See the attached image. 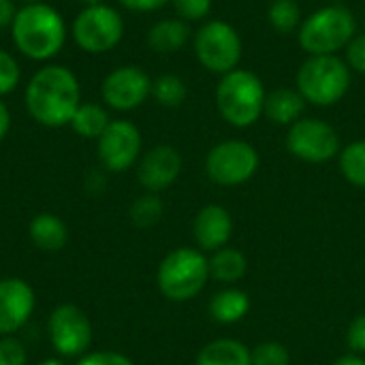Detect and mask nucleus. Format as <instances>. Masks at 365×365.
<instances>
[{
	"label": "nucleus",
	"instance_id": "obj_1",
	"mask_svg": "<svg viewBox=\"0 0 365 365\" xmlns=\"http://www.w3.org/2000/svg\"><path fill=\"white\" fill-rule=\"evenodd\" d=\"M26 109L43 126L60 128L71 124L81 105V90L75 73L60 64L38 68L24 92Z\"/></svg>",
	"mask_w": 365,
	"mask_h": 365
},
{
	"label": "nucleus",
	"instance_id": "obj_2",
	"mask_svg": "<svg viewBox=\"0 0 365 365\" xmlns=\"http://www.w3.org/2000/svg\"><path fill=\"white\" fill-rule=\"evenodd\" d=\"M11 38L19 53L45 62L60 53L66 43L64 17L47 2H32L17 9L11 24Z\"/></svg>",
	"mask_w": 365,
	"mask_h": 365
},
{
	"label": "nucleus",
	"instance_id": "obj_3",
	"mask_svg": "<svg viewBox=\"0 0 365 365\" xmlns=\"http://www.w3.org/2000/svg\"><path fill=\"white\" fill-rule=\"evenodd\" d=\"M265 96L267 92L259 75L246 68H235L220 77L216 88V107L227 124L248 128L263 115Z\"/></svg>",
	"mask_w": 365,
	"mask_h": 365
},
{
	"label": "nucleus",
	"instance_id": "obj_4",
	"mask_svg": "<svg viewBox=\"0 0 365 365\" xmlns=\"http://www.w3.org/2000/svg\"><path fill=\"white\" fill-rule=\"evenodd\" d=\"M357 34V19L344 4H327L299 26V45L308 56H336Z\"/></svg>",
	"mask_w": 365,
	"mask_h": 365
},
{
	"label": "nucleus",
	"instance_id": "obj_5",
	"mask_svg": "<svg viewBox=\"0 0 365 365\" xmlns=\"http://www.w3.org/2000/svg\"><path fill=\"white\" fill-rule=\"evenodd\" d=\"M297 92L314 107H331L342 101L351 88V68L338 56H308L299 66Z\"/></svg>",
	"mask_w": 365,
	"mask_h": 365
},
{
	"label": "nucleus",
	"instance_id": "obj_6",
	"mask_svg": "<svg viewBox=\"0 0 365 365\" xmlns=\"http://www.w3.org/2000/svg\"><path fill=\"white\" fill-rule=\"evenodd\" d=\"M210 278V259L197 248L169 252L156 274L160 293L171 302H190L205 289Z\"/></svg>",
	"mask_w": 365,
	"mask_h": 365
},
{
	"label": "nucleus",
	"instance_id": "obj_7",
	"mask_svg": "<svg viewBox=\"0 0 365 365\" xmlns=\"http://www.w3.org/2000/svg\"><path fill=\"white\" fill-rule=\"evenodd\" d=\"M192 47L201 66L220 77L237 68L244 51L240 32L222 19L205 21L195 32Z\"/></svg>",
	"mask_w": 365,
	"mask_h": 365
},
{
	"label": "nucleus",
	"instance_id": "obj_8",
	"mask_svg": "<svg viewBox=\"0 0 365 365\" xmlns=\"http://www.w3.org/2000/svg\"><path fill=\"white\" fill-rule=\"evenodd\" d=\"M261 158L255 145L242 139H227L216 143L205 156L207 178L225 188L242 186L259 171Z\"/></svg>",
	"mask_w": 365,
	"mask_h": 365
},
{
	"label": "nucleus",
	"instance_id": "obj_9",
	"mask_svg": "<svg viewBox=\"0 0 365 365\" xmlns=\"http://www.w3.org/2000/svg\"><path fill=\"white\" fill-rule=\"evenodd\" d=\"M73 38L86 53L111 51L124 36V19L109 4L83 6L73 21Z\"/></svg>",
	"mask_w": 365,
	"mask_h": 365
},
{
	"label": "nucleus",
	"instance_id": "obj_10",
	"mask_svg": "<svg viewBox=\"0 0 365 365\" xmlns=\"http://www.w3.org/2000/svg\"><path fill=\"white\" fill-rule=\"evenodd\" d=\"M287 150L310 165L329 163L340 154V135L338 130L319 118H299L289 126Z\"/></svg>",
	"mask_w": 365,
	"mask_h": 365
},
{
	"label": "nucleus",
	"instance_id": "obj_11",
	"mask_svg": "<svg viewBox=\"0 0 365 365\" xmlns=\"http://www.w3.org/2000/svg\"><path fill=\"white\" fill-rule=\"evenodd\" d=\"M152 94V79L150 75L135 66L124 64L113 68L101 83V96L107 107L115 111H130L145 103Z\"/></svg>",
	"mask_w": 365,
	"mask_h": 365
},
{
	"label": "nucleus",
	"instance_id": "obj_12",
	"mask_svg": "<svg viewBox=\"0 0 365 365\" xmlns=\"http://www.w3.org/2000/svg\"><path fill=\"white\" fill-rule=\"evenodd\" d=\"M49 340L64 357H77L92 342V325L86 312L73 304L58 306L49 317Z\"/></svg>",
	"mask_w": 365,
	"mask_h": 365
},
{
	"label": "nucleus",
	"instance_id": "obj_13",
	"mask_svg": "<svg viewBox=\"0 0 365 365\" xmlns=\"http://www.w3.org/2000/svg\"><path fill=\"white\" fill-rule=\"evenodd\" d=\"M141 154V133L128 120H111L98 137V158L109 171L130 169Z\"/></svg>",
	"mask_w": 365,
	"mask_h": 365
},
{
	"label": "nucleus",
	"instance_id": "obj_14",
	"mask_svg": "<svg viewBox=\"0 0 365 365\" xmlns=\"http://www.w3.org/2000/svg\"><path fill=\"white\" fill-rule=\"evenodd\" d=\"M180 173H182V156L173 145L167 143L148 150L137 167L139 184L154 195L173 186Z\"/></svg>",
	"mask_w": 365,
	"mask_h": 365
},
{
	"label": "nucleus",
	"instance_id": "obj_15",
	"mask_svg": "<svg viewBox=\"0 0 365 365\" xmlns=\"http://www.w3.org/2000/svg\"><path fill=\"white\" fill-rule=\"evenodd\" d=\"M34 310V291L19 278L0 280V336H11L26 325Z\"/></svg>",
	"mask_w": 365,
	"mask_h": 365
},
{
	"label": "nucleus",
	"instance_id": "obj_16",
	"mask_svg": "<svg viewBox=\"0 0 365 365\" xmlns=\"http://www.w3.org/2000/svg\"><path fill=\"white\" fill-rule=\"evenodd\" d=\"M192 235L201 250L216 252L233 237V216L225 205L210 203L201 207L192 220Z\"/></svg>",
	"mask_w": 365,
	"mask_h": 365
},
{
	"label": "nucleus",
	"instance_id": "obj_17",
	"mask_svg": "<svg viewBox=\"0 0 365 365\" xmlns=\"http://www.w3.org/2000/svg\"><path fill=\"white\" fill-rule=\"evenodd\" d=\"M306 109V101L297 90L291 88H276L265 96L263 115L278 126H291L302 118Z\"/></svg>",
	"mask_w": 365,
	"mask_h": 365
},
{
	"label": "nucleus",
	"instance_id": "obj_18",
	"mask_svg": "<svg viewBox=\"0 0 365 365\" xmlns=\"http://www.w3.org/2000/svg\"><path fill=\"white\" fill-rule=\"evenodd\" d=\"M188 38H190V26L180 17L160 19L148 32V45L156 53H175L188 43Z\"/></svg>",
	"mask_w": 365,
	"mask_h": 365
},
{
	"label": "nucleus",
	"instance_id": "obj_19",
	"mask_svg": "<svg viewBox=\"0 0 365 365\" xmlns=\"http://www.w3.org/2000/svg\"><path fill=\"white\" fill-rule=\"evenodd\" d=\"M250 312V297L246 291L229 287L216 293L210 302V317L220 325H233Z\"/></svg>",
	"mask_w": 365,
	"mask_h": 365
},
{
	"label": "nucleus",
	"instance_id": "obj_20",
	"mask_svg": "<svg viewBox=\"0 0 365 365\" xmlns=\"http://www.w3.org/2000/svg\"><path fill=\"white\" fill-rule=\"evenodd\" d=\"M195 365H252L250 349L233 338H218L205 344Z\"/></svg>",
	"mask_w": 365,
	"mask_h": 365
},
{
	"label": "nucleus",
	"instance_id": "obj_21",
	"mask_svg": "<svg viewBox=\"0 0 365 365\" xmlns=\"http://www.w3.org/2000/svg\"><path fill=\"white\" fill-rule=\"evenodd\" d=\"M248 272V259L242 250L225 246L210 257V276L220 284H237Z\"/></svg>",
	"mask_w": 365,
	"mask_h": 365
},
{
	"label": "nucleus",
	"instance_id": "obj_22",
	"mask_svg": "<svg viewBox=\"0 0 365 365\" xmlns=\"http://www.w3.org/2000/svg\"><path fill=\"white\" fill-rule=\"evenodd\" d=\"M30 237L36 244V248L47 250V252H56V250H62L66 246L68 229L58 216L38 214L30 222Z\"/></svg>",
	"mask_w": 365,
	"mask_h": 365
},
{
	"label": "nucleus",
	"instance_id": "obj_23",
	"mask_svg": "<svg viewBox=\"0 0 365 365\" xmlns=\"http://www.w3.org/2000/svg\"><path fill=\"white\" fill-rule=\"evenodd\" d=\"M109 113L96 105V103H81L79 109L75 111L73 120H71V126L73 130L79 135V137H86V139H98L105 128L109 126Z\"/></svg>",
	"mask_w": 365,
	"mask_h": 365
},
{
	"label": "nucleus",
	"instance_id": "obj_24",
	"mask_svg": "<svg viewBox=\"0 0 365 365\" xmlns=\"http://www.w3.org/2000/svg\"><path fill=\"white\" fill-rule=\"evenodd\" d=\"M152 96L156 98L158 105L163 107H180L186 96H188V88L184 83V79L180 75H173V73H165L160 77H156L152 81Z\"/></svg>",
	"mask_w": 365,
	"mask_h": 365
},
{
	"label": "nucleus",
	"instance_id": "obj_25",
	"mask_svg": "<svg viewBox=\"0 0 365 365\" xmlns=\"http://www.w3.org/2000/svg\"><path fill=\"white\" fill-rule=\"evenodd\" d=\"M340 171L346 182L365 188V141H353L340 150Z\"/></svg>",
	"mask_w": 365,
	"mask_h": 365
},
{
	"label": "nucleus",
	"instance_id": "obj_26",
	"mask_svg": "<svg viewBox=\"0 0 365 365\" xmlns=\"http://www.w3.org/2000/svg\"><path fill=\"white\" fill-rule=\"evenodd\" d=\"M267 19L276 32L291 34L295 28L302 26V6L297 4V0H274L267 11Z\"/></svg>",
	"mask_w": 365,
	"mask_h": 365
},
{
	"label": "nucleus",
	"instance_id": "obj_27",
	"mask_svg": "<svg viewBox=\"0 0 365 365\" xmlns=\"http://www.w3.org/2000/svg\"><path fill=\"white\" fill-rule=\"evenodd\" d=\"M165 214V205L160 201L158 195L148 192L143 197H139L133 205H130V220L135 227L139 229H150L154 227Z\"/></svg>",
	"mask_w": 365,
	"mask_h": 365
},
{
	"label": "nucleus",
	"instance_id": "obj_28",
	"mask_svg": "<svg viewBox=\"0 0 365 365\" xmlns=\"http://www.w3.org/2000/svg\"><path fill=\"white\" fill-rule=\"evenodd\" d=\"M252 365H291V353L280 342H261L255 349H250Z\"/></svg>",
	"mask_w": 365,
	"mask_h": 365
},
{
	"label": "nucleus",
	"instance_id": "obj_29",
	"mask_svg": "<svg viewBox=\"0 0 365 365\" xmlns=\"http://www.w3.org/2000/svg\"><path fill=\"white\" fill-rule=\"evenodd\" d=\"M19 77H21V71H19L17 60L6 49H0V96L11 94L17 88Z\"/></svg>",
	"mask_w": 365,
	"mask_h": 365
},
{
	"label": "nucleus",
	"instance_id": "obj_30",
	"mask_svg": "<svg viewBox=\"0 0 365 365\" xmlns=\"http://www.w3.org/2000/svg\"><path fill=\"white\" fill-rule=\"evenodd\" d=\"M171 4L184 21H201L212 11V0H171Z\"/></svg>",
	"mask_w": 365,
	"mask_h": 365
},
{
	"label": "nucleus",
	"instance_id": "obj_31",
	"mask_svg": "<svg viewBox=\"0 0 365 365\" xmlns=\"http://www.w3.org/2000/svg\"><path fill=\"white\" fill-rule=\"evenodd\" d=\"M28 355L19 340L4 338L0 340V365H26Z\"/></svg>",
	"mask_w": 365,
	"mask_h": 365
},
{
	"label": "nucleus",
	"instance_id": "obj_32",
	"mask_svg": "<svg viewBox=\"0 0 365 365\" xmlns=\"http://www.w3.org/2000/svg\"><path fill=\"white\" fill-rule=\"evenodd\" d=\"M346 344L355 355H365V312L351 321L346 329Z\"/></svg>",
	"mask_w": 365,
	"mask_h": 365
},
{
	"label": "nucleus",
	"instance_id": "obj_33",
	"mask_svg": "<svg viewBox=\"0 0 365 365\" xmlns=\"http://www.w3.org/2000/svg\"><path fill=\"white\" fill-rule=\"evenodd\" d=\"M344 51H346L349 68L365 75V32L364 34H355V38L349 43V47Z\"/></svg>",
	"mask_w": 365,
	"mask_h": 365
},
{
	"label": "nucleus",
	"instance_id": "obj_34",
	"mask_svg": "<svg viewBox=\"0 0 365 365\" xmlns=\"http://www.w3.org/2000/svg\"><path fill=\"white\" fill-rule=\"evenodd\" d=\"M77 365H135L126 355L113 353V351H101V353H92L86 355Z\"/></svg>",
	"mask_w": 365,
	"mask_h": 365
},
{
	"label": "nucleus",
	"instance_id": "obj_35",
	"mask_svg": "<svg viewBox=\"0 0 365 365\" xmlns=\"http://www.w3.org/2000/svg\"><path fill=\"white\" fill-rule=\"evenodd\" d=\"M124 9L137 11V13H148V11H158L171 0H118Z\"/></svg>",
	"mask_w": 365,
	"mask_h": 365
},
{
	"label": "nucleus",
	"instance_id": "obj_36",
	"mask_svg": "<svg viewBox=\"0 0 365 365\" xmlns=\"http://www.w3.org/2000/svg\"><path fill=\"white\" fill-rule=\"evenodd\" d=\"M15 13H17V9H15L13 0H0V30L13 24Z\"/></svg>",
	"mask_w": 365,
	"mask_h": 365
},
{
	"label": "nucleus",
	"instance_id": "obj_37",
	"mask_svg": "<svg viewBox=\"0 0 365 365\" xmlns=\"http://www.w3.org/2000/svg\"><path fill=\"white\" fill-rule=\"evenodd\" d=\"M9 128H11V113H9V109H6V105L0 101V141L6 137V133H9Z\"/></svg>",
	"mask_w": 365,
	"mask_h": 365
},
{
	"label": "nucleus",
	"instance_id": "obj_38",
	"mask_svg": "<svg viewBox=\"0 0 365 365\" xmlns=\"http://www.w3.org/2000/svg\"><path fill=\"white\" fill-rule=\"evenodd\" d=\"M331 365H365V357L364 355H355V353H351V355L340 357L338 361H334Z\"/></svg>",
	"mask_w": 365,
	"mask_h": 365
},
{
	"label": "nucleus",
	"instance_id": "obj_39",
	"mask_svg": "<svg viewBox=\"0 0 365 365\" xmlns=\"http://www.w3.org/2000/svg\"><path fill=\"white\" fill-rule=\"evenodd\" d=\"M83 6H96V4H103V0H81Z\"/></svg>",
	"mask_w": 365,
	"mask_h": 365
},
{
	"label": "nucleus",
	"instance_id": "obj_40",
	"mask_svg": "<svg viewBox=\"0 0 365 365\" xmlns=\"http://www.w3.org/2000/svg\"><path fill=\"white\" fill-rule=\"evenodd\" d=\"M36 365H64L62 361H58V359H45V361H41V364Z\"/></svg>",
	"mask_w": 365,
	"mask_h": 365
},
{
	"label": "nucleus",
	"instance_id": "obj_41",
	"mask_svg": "<svg viewBox=\"0 0 365 365\" xmlns=\"http://www.w3.org/2000/svg\"><path fill=\"white\" fill-rule=\"evenodd\" d=\"M329 4H342V0H327Z\"/></svg>",
	"mask_w": 365,
	"mask_h": 365
},
{
	"label": "nucleus",
	"instance_id": "obj_42",
	"mask_svg": "<svg viewBox=\"0 0 365 365\" xmlns=\"http://www.w3.org/2000/svg\"><path fill=\"white\" fill-rule=\"evenodd\" d=\"M26 4H32V2H43V0H24Z\"/></svg>",
	"mask_w": 365,
	"mask_h": 365
}]
</instances>
